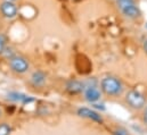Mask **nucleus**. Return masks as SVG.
<instances>
[{
    "instance_id": "1",
    "label": "nucleus",
    "mask_w": 147,
    "mask_h": 135,
    "mask_svg": "<svg viewBox=\"0 0 147 135\" xmlns=\"http://www.w3.org/2000/svg\"><path fill=\"white\" fill-rule=\"evenodd\" d=\"M102 91L111 97H119L123 91V85L121 81L114 76H106L100 82Z\"/></svg>"
},
{
    "instance_id": "2",
    "label": "nucleus",
    "mask_w": 147,
    "mask_h": 135,
    "mask_svg": "<svg viewBox=\"0 0 147 135\" xmlns=\"http://www.w3.org/2000/svg\"><path fill=\"white\" fill-rule=\"evenodd\" d=\"M125 101L134 109H142L146 106V98L137 90H130L125 96Z\"/></svg>"
},
{
    "instance_id": "3",
    "label": "nucleus",
    "mask_w": 147,
    "mask_h": 135,
    "mask_svg": "<svg viewBox=\"0 0 147 135\" xmlns=\"http://www.w3.org/2000/svg\"><path fill=\"white\" fill-rule=\"evenodd\" d=\"M9 66H10V68H11L15 73H18V74L26 73L29 67H30L29 61H28L25 58L20 57V56L11 57V58L9 59Z\"/></svg>"
},
{
    "instance_id": "4",
    "label": "nucleus",
    "mask_w": 147,
    "mask_h": 135,
    "mask_svg": "<svg viewBox=\"0 0 147 135\" xmlns=\"http://www.w3.org/2000/svg\"><path fill=\"white\" fill-rule=\"evenodd\" d=\"M0 10H1V14L6 18H14L17 15V7H16V5L13 1L5 0L0 5Z\"/></svg>"
},
{
    "instance_id": "5",
    "label": "nucleus",
    "mask_w": 147,
    "mask_h": 135,
    "mask_svg": "<svg viewBox=\"0 0 147 135\" xmlns=\"http://www.w3.org/2000/svg\"><path fill=\"white\" fill-rule=\"evenodd\" d=\"M78 115L80 117H83V118H88V119H91L96 123H103V117L96 112L95 110H91L89 108H79L78 109Z\"/></svg>"
},
{
    "instance_id": "6",
    "label": "nucleus",
    "mask_w": 147,
    "mask_h": 135,
    "mask_svg": "<svg viewBox=\"0 0 147 135\" xmlns=\"http://www.w3.org/2000/svg\"><path fill=\"white\" fill-rule=\"evenodd\" d=\"M120 10L122 11V14L128 17V18H138L140 15H142V11L139 9V7L136 5V3H131V5H128L125 7H122L120 8Z\"/></svg>"
},
{
    "instance_id": "7",
    "label": "nucleus",
    "mask_w": 147,
    "mask_h": 135,
    "mask_svg": "<svg viewBox=\"0 0 147 135\" xmlns=\"http://www.w3.org/2000/svg\"><path fill=\"white\" fill-rule=\"evenodd\" d=\"M84 91V99L90 103L97 102L100 99V91L96 86H87Z\"/></svg>"
},
{
    "instance_id": "8",
    "label": "nucleus",
    "mask_w": 147,
    "mask_h": 135,
    "mask_svg": "<svg viewBox=\"0 0 147 135\" xmlns=\"http://www.w3.org/2000/svg\"><path fill=\"white\" fill-rule=\"evenodd\" d=\"M84 90V84L80 81L76 80H71L66 83V91L71 94H76V93H81Z\"/></svg>"
},
{
    "instance_id": "9",
    "label": "nucleus",
    "mask_w": 147,
    "mask_h": 135,
    "mask_svg": "<svg viewBox=\"0 0 147 135\" xmlns=\"http://www.w3.org/2000/svg\"><path fill=\"white\" fill-rule=\"evenodd\" d=\"M8 99L11 100V101H16V102H21L23 104H26V103H30V102H33L34 99L29 97V96H25L23 93H17V92H11L8 94Z\"/></svg>"
},
{
    "instance_id": "10",
    "label": "nucleus",
    "mask_w": 147,
    "mask_h": 135,
    "mask_svg": "<svg viewBox=\"0 0 147 135\" xmlns=\"http://www.w3.org/2000/svg\"><path fill=\"white\" fill-rule=\"evenodd\" d=\"M31 81H32V84L34 86H42L46 82V74L41 70L34 72L32 77H31Z\"/></svg>"
},
{
    "instance_id": "11",
    "label": "nucleus",
    "mask_w": 147,
    "mask_h": 135,
    "mask_svg": "<svg viewBox=\"0 0 147 135\" xmlns=\"http://www.w3.org/2000/svg\"><path fill=\"white\" fill-rule=\"evenodd\" d=\"M11 133V127L7 123L0 124V135H10Z\"/></svg>"
},
{
    "instance_id": "12",
    "label": "nucleus",
    "mask_w": 147,
    "mask_h": 135,
    "mask_svg": "<svg viewBox=\"0 0 147 135\" xmlns=\"http://www.w3.org/2000/svg\"><path fill=\"white\" fill-rule=\"evenodd\" d=\"M116 3L119 6V8H122V7H125L128 5L136 3V0H116Z\"/></svg>"
},
{
    "instance_id": "13",
    "label": "nucleus",
    "mask_w": 147,
    "mask_h": 135,
    "mask_svg": "<svg viewBox=\"0 0 147 135\" xmlns=\"http://www.w3.org/2000/svg\"><path fill=\"white\" fill-rule=\"evenodd\" d=\"M113 135H129V133L124 128H116L113 131Z\"/></svg>"
},
{
    "instance_id": "14",
    "label": "nucleus",
    "mask_w": 147,
    "mask_h": 135,
    "mask_svg": "<svg viewBox=\"0 0 147 135\" xmlns=\"http://www.w3.org/2000/svg\"><path fill=\"white\" fill-rule=\"evenodd\" d=\"M5 51V39L2 35H0V55Z\"/></svg>"
},
{
    "instance_id": "15",
    "label": "nucleus",
    "mask_w": 147,
    "mask_h": 135,
    "mask_svg": "<svg viewBox=\"0 0 147 135\" xmlns=\"http://www.w3.org/2000/svg\"><path fill=\"white\" fill-rule=\"evenodd\" d=\"M94 107H95V108H97V109H102V110H104V109H105V107H104V104H103V103H96V102H94Z\"/></svg>"
},
{
    "instance_id": "16",
    "label": "nucleus",
    "mask_w": 147,
    "mask_h": 135,
    "mask_svg": "<svg viewBox=\"0 0 147 135\" xmlns=\"http://www.w3.org/2000/svg\"><path fill=\"white\" fill-rule=\"evenodd\" d=\"M143 120H144V123L147 125V106L146 108H145V110H144V115H143Z\"/></svg>"
},
{
    "instance_id": "17",
    "label": "nucleus",
    "mask_w": 147,
    "mask_h": 135,
    "mask_svg": "<svg viewBox=\"0 0 147 135\" xmlns=\"http://www.w3.org/2000/svg\"><path fill=\"white\" fill-rule=\"evenodd\" d=\"M144 51H145V52L147 53V40L145 41V42H144Z\"/></svg>"
},
{
    "instance_id": "18",
    "label": "nucleus",
    "mask_w": 147,
    "mask_h": 135,
    "mask_svg": "<svg viewBox=\"0 0 147 135\" xmlns=\"http://www.w3.org/2000/svg\"><path fill=\"white\" fill-rule=\"evenodd\" d=\"M7 1H13V2H14V1H15V0H7Z\"/></svg>"
},
{
    "instance_id": "19",
    "label": "nucleus",
    "mask_w": 147,
    "mask_h": 135,
    "mask_svg": "<svg viewBox=\"0 0 147 135\" xmlns=\"http://www.w3.org/2000/svg\"><path fill=\"white\" fill-rule=\"evenodd\" d=\"M146 29H147V23H146Z\"/></svg>"
},
{
    "instance_id": "20",
    "label": "nucleus",
    "mask_w": 147,
    "mask_h": 135,
    "mask_svg": "<svg viewBox=\"0 0 147 135\" xmlns=\"http://www.w3.org/2000/svg\"><path fill=\"white\" fill-rule=\"evenodd\" d=\"M0 115H1V111H0Z\"/></svg>"
}]
</instances>
